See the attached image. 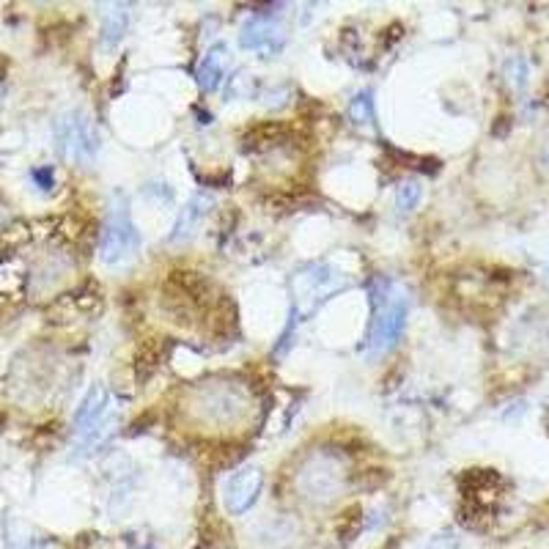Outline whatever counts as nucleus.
Masks as SVG:
<instances>
[{
	"instance_id": "3",
	"label": "nucleus",
	"mask_w": 549,
	"mask_h": 549,
	"mask_svg": "<svg viewBox=\"0 0 549 549\" xmlns=\"http://www.w3.org/2000/svg\"><path fill=\"white\" fill-rule=\"evenodd\" d=\"M55 151L69 165H91L102 149V135L97 130V121L86 110H69L55 121Z\"/></svg>"
},
{
	"instance_id": "16",
	"label": "nucleus",
	"mask_w": 549,
	"mask_h": 549,
	"mask_svg": "<svg viewBox=\"0 0 549 549\" xmlns=\"http://www.w3.org/2000/svg\"><path fill=\"white\" fill-rule=\"evenodd\" d=\"M160 349L154 344H146L143 349H140L138 355V363H135V377H138V382H143V379H149L154 371H157V366H160Z\"/></svg>"
},
{
	"instance_id": "7",
	"label": "nucleus",
	"mask_w": 549,
	"mask_h": 549,
	"mask_svg": "<svg viewBox=\"0 0 549 549\" xmlns=\"http://www.w3.org/2000/svg\"><path fill=\"white\" fill-rule=\"evenodd\" d=\"M261 489H264V473H261V467L248 464V467L234 470V475L223 486V503H226L228 514H234V517L248 514L250 508L256 506Z\"/></svg>"
},
{
	"instance_id": "13",
	"label": "nucleus",
	"mask_w": 549,
	"mask_h": 549,
	"mask_svg": "<svg viewBox=\"0 0 549 549\" xmlns=\"http://www.w3.org/2000/svg\"><path fill=\"white\" fill-rule=\"evenodd\" d=\"M130 25V6L113 3L105 14H102V44L105 47H116L124 39Z\"/></svg>"
},
{
	"instance_id": "8",
	"label": "nucleus",
	"mask_w": 549,
	"mask_h": 549,
	"mask_svg": "<svg viewBox=\"0 0 549 549\" xmlns=\"http://www.w3.org/2000/svg\"><path fill=\"white\" fill-rule=\"evenodd\" d=\"M283 44H286V33L280 31L278 22L267 14L250 17L239 31V47L250 50V53H259L261 58H275L283 50Z\"/></svg>"
},
{
	"instance_id": "10",
	"label": "nucleus",
	"mask_w": 549,
	"mask_h": 549,
	"mask_svg": "<svg viewBox=\"0 0 549 549\" xmlns=\"http://www.w3.org/2000/svg\"><path fill=\"white\" fill-rule=\"evenodd\" d=\"M228 64H231V55H228L226 44L209 47V53L198 64V86H201V91H206V94L217 91L220 83H223V77H226Z\"/></svg>"
},
{
	"instance_id": "4",
	"label": "nucleus",
	"mask_w": 549,
	"mask_h": 549,
	"mask_svg": "<svg viewBox=\"0 0 549 549\" xmlns=\"http://www.w3.org/2000/svg\"><path fill=\"white\" fill-rule=\"evenodd\" d=\"M140 248V234L130 215V201L124 193H113L110 198L108 217L99 234V261L102 264H121L130 261Z\"/></svg>"
},
{
	"instance_id": "20",
	"label": "nucleus",
	"mask_w": 549,
	"mask_h": 549,
	"mask_svg": "<svg viewBox=\"0 0 549 549\" xmlns=\"http://www.w3.org/2000/svg\"><path fill=\"white\" fill-rule=\"evenodd\" d=\"M138 549H157V547H154V544H143V547H138Z\"/></svg>"
},
{
	"instance_id": "12",
	"label": "nucleus",
	"mask_w": 549,
	"mask_h": 549,
	"mask_svg": "<svg viewBox=\"0 0 549 549\" xmlns=\"http://www.w3.org/2000/svg\"><path fill=\"white\" fill-rule=\"evenodd\" d=\"M289 135L291 130L283 121H267V124L250 127L248 135H245V146H248V149L264 151L272 149V146H280L283 140H289Z\"/></svg>"
},
{
	"instance_id": "17",
	"label": "nucleus",
	"mask_w": 549,
	"mask_h": 549,
	"mask_svg": "<svg viewBox=\"0 0 549 549\" xmlns=\"http://www.w3.org/2000/svg\"><path fill=\"white\" fill-rule=\"evenodd\" d=\"M31 179H33V184H36V187L42 190V193H50V190L55 187L53 165H39V168H33Z\"/></svg>"
},
{
	"instance_id": "19",
	"label": "nucleus",
	"mask_w": 549,
	"mask_h": 549,
	"mask_svg": "<svg viewBox=\"0 0 549 549\" xmlns=\"http://www.w3.org/2000/svg\"><path fill=\"white\" fill-rule=\"evenodd\" d=\"M544 162L549 165V143H547V151H544Z\"/></svg>"
},
{
	"instance_id": "5",
	"label": "nucleus",
	"mask_w": 549,
	"mask_h": 549,
	"mask_svg": "<svg viewBox=\"0 0 549 549\" xmlns=\"http://www.w3.org/2000/svg\"><path fill=\"white\" fill-rule=\"evenodd\" d=\"M294 294H297V305H300L302 316L313 313L324 300H330L335 291H341L346 286V278L341 272L330 267V264H311V267H302L294 280Z\"/></svg>"
},
{
	"instance_id": "21",
	"label": "nucleus",
	"mask_w": 549,
	"mask_h": 549,
	"mask_svg": "<svg viewBox=\"0 0 549 549\" xmlns=\"http://www.w3.org/2000/svg\"><path fill=\"white\" fill-rule=\"evenodd\" d=\"M3 97H6V91H3V86H0V102H3Z\"/></svg>"
},
{
	"instance_id": "6",
	"label": "nucleus",
	"mask_w": 549,
	"mask_h": 549,
	"mask_svg": "<svg viewBox=\"0 0 549 549\" xmlns=\"http://www.w3.org/2000/svg\"><path fill=\"white\" fill-rule=\"evenodd\" d=\"M341 478H344L341 462H335L330 453H322L302 467L300 486L305 497H311L316 503H330L341 489Z\"/></svg>"
},
{
	"instance_id": "9",
	"label": "nucleus",
	"mask_w": 549,
	"mask_h": 549,
	"mask_svg": "<svg viewBox=\"0 0 549 549\" xmlns=\"http://www.w3.org/2000/svg\"><path fill=\"white\" fill-rule=\"evenodd\" d=\"M209 209H212V195L195 193L182 212H179V217H176V226H173V234L168 237V242L171 245H182L187 239H193L198 226H201V220L209 215Z\"/></svg>"
},
{
	"instance_id": "1",
	"label": "nucleus",
	"mask_w": 549,
	"mask_h": 549,
	"mask_svg": "<svg viewBox=\"0 0 549 549\" xmlns=\"http://www.w3.org/2000/svg\"><path fill=\"white\" fill-rule=\"evenodd\" d=\"M371 308H374V322L368 330L366 352L368 357H379L393 349L404 333L407 316H410V300L401 286L377 278L371 280Z\"/></svg>"
},
{
	"instance_id": "11",
	"label": "nucleus",
	"mask_w": 549,
	"mask_h": 549,
	"mask_svg": "<svg viewBox=\"0 0 549 549\" xmlns=\"http://www.w3.org/2000/svg\"><path fill=\"white\" fill-rule=\"evenodd\" d=\"M201 407L212 420H231L237 418L239 412H245V399L239 396L237 390L209 388L201 396Z\"/></svg>"
},
{
	"instance_id": "15",
	"label": "nucleus",
	"mask_w": 549,
	"mask_h": 549,
	"mask_svg": "<svg viewBox=\"0 0 549 549\" xmlns=\"http://www.w3.org/2000/svg\"><path fill=\"white\" fill-rule=\"evenodd\" d=\"M423 198V187H420L418 179H404V182L396 187V206H399L401 215H410L415 212Z\"/></svg>"
},
{
	"instance_id": "18",
	"label": "nucleus",
	"mask_w": 549,
	"mask_h": 549,
	"mask_svg": "<svg viewBox=\"0 0 549 549\" xmlns=\"http://www.w3.org/2000/svg\"><path fill=\"white\" fill-rule=\"evenodd\" d=\"M6 549H47L42 539H20V536H11L6 541Z\"/></svg>"
},
{
	"instance_id": "2",
	"label": "nucleus",
	"mask_w": 549,
	"mask_h": 549,
	"mask_svg": "<svg viewBox=\"0 0 549 549\" xmlns=\"http://www.w3.org/2000/svg\"><path fill=\"white\" fill-rule=\"evenodd\" d=\"M116 423V407L110 399V390L105 385H94L88 390L86 399L80 401V407L72 420V448L75 456H86L91 448H97L105 440Z\"/></svg>"
},
{
	"instance_id": "14",
	"label": "nucleus",
	"mask_w": 549,
	"mask_h": 549,
	"mask_svg": "<svg viewBox=\"0 0 549 549\" xmlns=\"http://www.w3.org/2000/svg\"><path fill=\"white\" fill-rule=\"evenodd\" d=\"M349 119L355 121L357 127H374V99H371V91H360L355 94V99L349 102Z\"/></svg>"
}]
</instances>
